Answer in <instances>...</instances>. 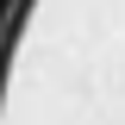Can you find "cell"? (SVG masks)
I'll return each mask as SVG.
<instances>
[{
  "instance_id": "obj_1",
  "label": "cell",
  "mask_w": 125,
  "mask_h": 125,
  "mask_svg": "<svg viewBox=\"0 0 125 125\" xmlns=\"http://www.w3.org/2000/svg\"><path fill=\"white\" fill-rule=\"evenodd\" d=\"M0 125H125V0H0Z\"/></svg>"
}]
</instances>
